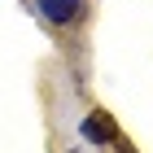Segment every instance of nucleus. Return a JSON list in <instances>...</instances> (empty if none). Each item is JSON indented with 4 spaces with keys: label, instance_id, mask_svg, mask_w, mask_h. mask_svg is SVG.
<instances>
[{
    "label": "nucleus",
    "instance_id": "obj_1",
    "mask_svg": "<svg viewBox=\"0 0 153 153\" xmlns=\"http://www.w3.org/2000/svg\"><path fill=\"white\" fill-rule=\"evenodd\" d=\"M39 13L48 22L66 26V22H79L83 18V0H39Z\"/></svg>",
    "mask_w": 153,
    "mask_h": 153
},
{
    "label": "nucleus",
    "instance_id": "obj_2",
    "mask_svg": "<svg viewBox=\"0 0 153 153\" xmlns=\"http://www.w3.org/2000/svg\"><path fill=\"white\" fill-rule=\"evenodd\" d=\"M83 136H88L92 144H105V140L118 136V127H114V118H109V114H92L88 123H83Z\"/></svg>",
    "mask_w": 153,
    "mask_h": 153
}]
</instances>
